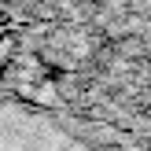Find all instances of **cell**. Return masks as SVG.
I'll list each match as a JSON object with an SVG mask.
<instances>
[{"instance_id": "obj_1", "label": "cell", "mask_w": 151, "mask_h": 151, "mask_svg": "<svg viewBox=\"0 0 151 151\" xmlns=\"http://www.w3.org/2000/svg\"><path fill=\"white\" fill-rule=\"evenodd\" d=\"M144 7H147V15H151V0H144Z\"/></svg>"}]
</instances>
